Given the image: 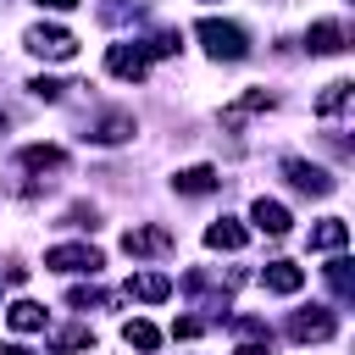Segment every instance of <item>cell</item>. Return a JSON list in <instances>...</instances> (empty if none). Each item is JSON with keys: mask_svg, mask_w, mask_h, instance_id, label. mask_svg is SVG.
I'll return each mask as SVG.
<instances>
[{"mask_svg": "<svg viewBox=\"0 0 355 355\" xmlns=\"http://www.w3.org/2000/svg\"><path fill=\"white\" fill-rule=\"evenodd\" d=\"M194 33H200V44H205V50H211L216 61H244V55H250V39H244V28H239V22L205 17V22L194 28Z\"/></svg>", "mask_w": 355, "mask_h": 355, "instance_id": "cell-1", "label": "cell"}, {"mask_svg": "<svg viewBox=\"0 0 355 355\" xmlns=\"http://www.w3.org/2000/svg\"><path fill=\"white\" fill-rule=\"evenodd\" d=\"M28 50L44 55V61H72V55H78V39H72L67 28H44V22H39V28H28Z\"/></svg>", "mask_w": 355, "mask_h": 355, "instance_id": "cell-2", "label": "cell"}, {"mask_svg": "<svg viewBox=\"0 0 355 355\" xmlns=\"http://www.w3.org/2000/svg\"><path fill=\"white\" fill-rule=\"evenodd\" d=\"M44 266L50 272H100V250L94 244H55V250H44Z\"/></svg>", "mask_w": 355, "mask_h": 355, "instance_id": "cell-3", "label": "cell"}, {"mask_svg": "<svg viewBox=\"0 0 355 355\" xmlns=\"http://www.w3.org/2000/svg\"><path fill=\"white\" fill-rule=\"evenodd\" d=\"M105 72H111V78H128V83H139V78L150 72V55H144V44H111V50H105Z\"/></svg>", "mask_w": 355, "mask_h": 355, "instance_id": "cell-4", "label": "cell"}, {"mask_svg": "<svg viewBox=\"0 0 355 355\" xmlns=\"http://www.w3.org/2000/svg\"><path fill=\"white\" fill-rule=\"evenodd\" d=\"M122 250H128V255H172L178 239H172L166 227H150V222H144V227H128V233H122Z\"/></svg>", "mask_w": 355, "mask_h": 355, "instance_id": "cell-5", "label": "cell"}, {"mask_svg": "<svg viewBox=\"0 0 355 355\" xmlns=\"http://www.w3.org/2000/svg\"><path fill=\"white\" fill-rule=\"evenodd\" d=\"M283 178H288L300 194H333V178H327L322 166H311V161H283Z\"/></svg>", "mask_w": 355, "mask_h": 355, "instance_id": "cell-6", "label": "cell"}, {"mask_svg": "<svg viewBox=\"0 0 355 355\" xmlns=\"http://www.w3.org/2000/svg\"><path fill=\"white\" fill-rule=\"evenodd\" d=\"M288 333H294V338H333V333H338V316L322 311V305H311V311H300V316L288 322Z\"/></svg>", "mask_w": 355, "mask_h": 355, "instance_id": "cell-7", "label": "cell"}, {"mask_svg": "<svg viewBox=\"0 0 355 355\" xmlns=\"http://www.w3.org/2000/svg\"><path fill=\"white\" fill-rule=\"evenodd\" d=\"M261 283H266L272 294H300V288H305V272H300L294 261H266V266H261Z\"/></svg>", "mask_w": 355, "mask_h": 355, "instance_id": "cell-8", "label": "cell"}, {"mask_svg": "<svg viewBox=\"0 0 355 355\" xmlns=\"http://www.w3.org/2000/svg\"><path fill=\"white\" fill-rule=\"evenodd\" d=\"M166 294H172V277H166V272H133V277H128V300L161 305Z\"/></svg>", "mask_w": 355, "mask_h": 355, "instance_id": "cell-9", "label": "cell"}, {"mask_svg": "<svg viewBox=\"0 0 355 355\" xmlns=\"http://www.w3.org/2000/svg\"><path fill=\"white\" fill-rule=\"evenodd\" d=\"M305 44H311L316 55H338V50H344V22H311Z\"/></svg>", "mask_w": 355, "mask_h": 355, "instance_id": "cell-10", "label": "cell"}, {"mask_svg": "<svg viewBox=\"0 0 355 355\" xmlns=\"http://www.w3.org/2000/svg\"><path fill=\"white\" fill-rule=\"evenodd\" d=\"M216 183H222V178H216V166H183V172L172 178V189H178V194H211Z\"/></svg>", "mask_w": 355, "mask_h": 355, "instance_id": "cell-11", "label": "cell"}, {"mask_svg": "<svg viewBox=\"0 0 355 355\" xmlns=\"http://www.w3.org/2000/svg\"><path fill=\"white\" fill-rule=\"evenodd\" d=\"M250 216H255V227H261V233H272V239H277V233H288V211H283L277 200H266V194L250 205Z\"/></svg>", "mask_w": 355, "mask_h": 355, "instance_id": "cell-12", "label": "cell"}, {"mask_svg": "<svg viewBox=\"0 0 355 355\" xmlns=\"http://www.w3.org/2000/svg\"><path fill=\"white\" fill-rule=\"evenodd\" d=\"M266 105H272V94H266V89H250V94H239V100L222 111V128H239L250 111H266Z\"/></svg>", "mask_w": 355, "mask_h": 355, "instance_id": "cell-13", "label": "cell"}, {"mask_svg": "<svg viewBox=\"0 0 355 355\" xmlns=\"http://www.w3.org/2000/svg\"><path fill=\"white\" fill-rule=\"evenodd\" d=\"M17 161H22L28 172H55V166H67V150H55V144H28Z\"/></svg>", "mask_w": 355, "mask_h": 355, "instance_id": "cell-14", "label": "cell"}, {"mask_svg": "<svg viewBox=\"0 0 355 355\" xmlns=\"http://www.w3.org/2000/svg\"><path fill=\"white\" fill-rule=\"evenodd\" d=\"M349 244V227L338 222V216H322L316 227H311V250H344Z\"/></svg>", "mask_w": 355, "mask_h": 355, "instance_id": "cell-15", "label": "cell"}, {"mask_svg": "<svg viewBox=\"0 0 355 355\" xmlns=\"http://www.w3.org/2000/svg\"><path fill=\"white\" fill-rule=\"evenodd\" d=\"M205 244H211V250H244V227H239L233 216H222V222L205 227Z\"/></svg>", "mask_w": 355, "mask_h": 355, "instance_id": "cell-16", "label": "cell"}, {"mask_svg": "<svg viewBox=\"0 0 355 355\" xmlns=\"http://www.w3.org/2000/svg\"><path fill=\"white\" fill-rule=\"evenodd\" d=\"M349 89H355L349 78H333V83L322 89V100H316V116H338V111L349 105Z\"/></svg>", "mask_w": 355, "mask_h": 355, "instance_id": "cell-17", "label": "cell"}, {"mask_svg": "<svg viewBox=\"0 0 355 355\" xmlns=\"http://www.w3.org/2000/svg\"><path fill=\"white\" fill-rule=\"evenodd\" d=\"M6 322H11L17 333H39V327H44V305H33V300H17V305L6 311Z\"/></svg>", "mask_w": 355, "mask_h": 355, "instance_id": "cell-18", "label": "cell"}, {"mask_svg": "<svg viewBox=\"0 0 355 355\" xmlns=\"http://www.w3.org/2000/svg\"><path fill=\"white\" fill-rule=\"evenodd\" d=\"M94 139H100V144H122V139H133V116H128V111H111V116L94 128Z\"/></svg>", "mask_w": 355, "mask_h": 355, "instance_id": "cell-19", "label": "cell"}, {"mask_svg": "<svg viewBox=\"0 0 355 355\" xmlns=\"http://www.w3.org/2000/svg\"><path fill=\"white\" fill-rule=\"evenodd\" d=\"M122 338H128L133 349H144V355H150V349L161 344V333H155L150 322H139V316H133V322H122Z\"/></svg>", "mask_w": 355, "mask_h": 355, "instance_id": "cell-20", "label": "cell"}, {"mask_svg": "<svg viewBox=\"0 0 355 355\" xmlns=\"http://www.w3.org/2000/svg\"><path fill=\"white\" fill-rule=\"evenodd\" d=\"M327 283H333V294H338V300H349V294H355V277H349V261H344V255H333V261H327Z\"/></svg>", "mask_w": 355, "mask_h": 355, "instance_id": "cell-21", "label": "cell"}, {"mask_svg": "<svg viewBox=\"0 0 355 355\" xmlns=\"http://www.w3.org/2000/svg\"><path fill=\"white\" fill-rule=\"evenodd\" d=\"M89 344H94L89 327H55V333H50V349H61V355H67V349H89Z\"/></svg>", "mask_w": 355, "mask_h": 355, "instance_id": "cell-22", "label": "cell"}, {"mask_svg": "<svg viewBox=\"0 0 355 355\" xmlns=\"http://www.w3.org/2000/svg\"><path fill=\"white\" fill-rule=\"evenodd\" d=\"M178 44H183V39H178L172 28H161V33H150V44H144V55H178Z\"/></svg>", "mask_w": 355, "mask_h": 355, "instance_id": "cell-23", "label": "cell"}, {"mask_svg": "<svg viewBox=\"0 0 355 355\" xmlns=\"http://www.w3.org/2000/svg\"><path fill=\"white\" fill-rule=\"evenodd\" d=\"M67 305L89 311V305H105V294H100V288H72V294H67Z\"/></svg>", "mask_w": 355, "mask_h": 355, "instance_id": "cell-24", "label": "cell"}, {"mask_svg": "<svg viewBox=\"0 0 355 355\" xmlns=\"http://www.w3.org/2000/svg\"><path fill=\"white\" fill-rule=\"evenodd\" d=\"M28 89H33V94H39V100H55V94H61V83H55V78H33V83H28Z\"/></svg>", "mask_w": 355, "mask_h": 355, "instance_id": "cell-25", "label": "cell"}, {"mask_svg": "<svg viewBox=\"0 0 355 355\" xmlns=\"http://www.w3.org/2000/svg\"><path fill=\"white\" fill-rule=\"evenodd\" d=\"M67 222H72V227H94V211H89V205H72Z\"/></svg>", "mask_w": 355, "mask_h": 355, "instance_id": "cell-26", "label": "cell"}, {"mask_svg": "<svg viewBox=\"0 0 355 355\" xmlns=\"http://www.w3.org/2000/svg\"><path fill=\"white\" fill-rule=\"evenodd\" d=\"M233 333H250V338H261V333H266V327H261V322H255V316H233Z\"/></svg>", "mask_w": 355, "mask_h": 355, "instance_id": "cell-27", "label": "cell"}, {"mask_svg": "<svg viewBox=\"0 0 355 355\" xmlns=\"http://www.w3.org/2000/svg\"><path fill=\"white\" fill-rule=\"evenodd\" d=\"M172 338H200V322H194V316H183V322L172 327Z\"/></svg>", "mask_w": 355, "mask_h": 355, "instance_id": "cell-28", "label": "cell"}, {"mask_svg": "<svg viewBox=\"0 0 355 355\" xmlns=\"http://www.w3.org/2000/svg\"><path fill=\"white\" fill-rule=\"evenodd\" d=\"M44 11H72V6H83V0H39Z\"/></svg>", "mask_w": 355, "mask_h": 355, "instance_id": "cell-29", "label": "cell"}, {"mask_svg": "<svg viewBox=\"0 0 355 355\" xmlns=\"http://www.w3.org/2000/svg\"><path fill=\"white\" fill-rule=\"evenodd\" d=\"M0 355H33V349H22V344H0Z\"/></svg>", "mask_w": 355, "mask_h": 355, "instance_id": "cell-30", "label": "cell"}, {"mask_svg": "<svg viewBox=\"0 0 355 355\" xmlns=\"http://www.w3.org/2000/svg\"><path fill=\"white\" fill-rule=\"evenodd\" d=\"M233 355H266V349H261V344H244V349H233Z\"/></svg>", "mask_w": 355, "mask_h": 355, "instance_id": "cell-31", "label": "cell"}]
</instances>
